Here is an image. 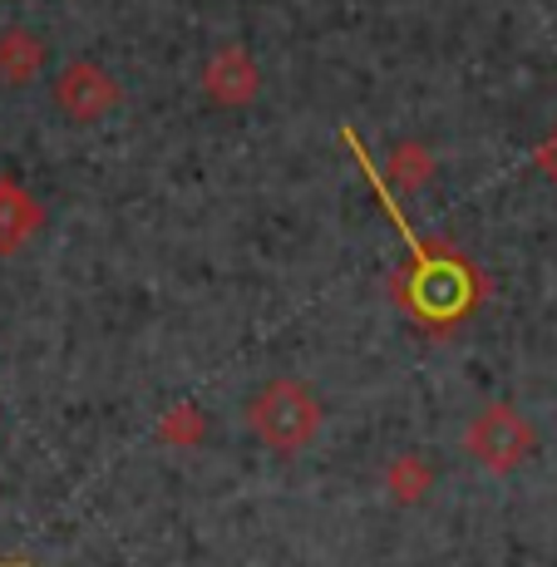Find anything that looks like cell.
Masks as SVG:
<instances>
[{
  "mask_svg": "<svg viewBox=\"0 0 557 567\" xmlns=\"http://www.w3.org/2000/svg\"><path fill=\"white\" fill-rule=\"evenodd\" d=\"M45 70V40L35 30H0V80L6 84H30Z\"/></svg>",
  "mask_w": 557,
  "mask_h": 567,
  "instance_id": "cell-6",
  "label": "cell"
},
{
  "mask_svg": "<svg viewBox=\"0 0 557 567\" xmlns=\"http://www.w3.org/2000/svg\"><path fill=\"white\" fill-rule=\"evenodd\" d=\"M468 454L494 474H513L533 454V424L513 405H488L468 424Z\"/></svg>",
  "mask_w": 557,
  "mask_h": 567,
  "instance_id": "cell-2",
  "label": "cell"
},
{
  "mask_svg": "<svg viewBox=\"0 0 557 567\" xmlns=\"http://www.w3.org/2000/svg\"><path fill=\"white\" fill-rule=\"evenodd\" d=\"M538 168H543V178H548L553 188H557V128H553L548 138H543V148H538Z\"/></svg>",
  "mask_w": 557,
  "mask_h": 567,
  "instance_id": "cell-10",
  "label": "cell"
},
{
  "mask_svg": "<svg viewBox=\"0 0 557 567\" xmlns=\"http://www.w3.org/2000/svg\"><path fill=\"white\" fill-rule=\"evenodd\" d=\"M54 104H60L64 118H74V124H94V118H104L109 109L118 104V84L109 80L94 60H74L60 70V80H54Z\"/></svg>",
  "mask_w": 557,
  "mask_h": 567,
  "instance_id": "cell-3",
  "label": "cell"
},
{
  "mask_svg": "<svg viewBox=\"0 0 557 567\" xmlns=\"http://www.w3.org/2000/svg\"><path fill=\"white\" fill-rule=\"evenodd\" d=\"M158 434L173 444V450H193V444H203L207 420H203L198 405H173V410L158 420Z\"/></svg>",
  "mask_w": 557,
  "mask_h": 567,
  "instance_id": "cell-8",
  "label": "cell"
},
{
  "mask_svg": "<svg viewBox=\"0 0 557 567\" xmlns=\"http://www.w3.org/2000/svg\"><path fill=\"white\" fill-rule=\"evenodd\" d=\"M203 84H207V100H213V104L243 109V104L257 100L261 70H257V60L243 45H223L213 60L203 64Z\"/></svg>",
  "mask_w": 557,
  "mask_h": 567,
  "instance_id": "cell-4",
  "label": "cell"
},
{
  "mask_svg": "<svg viewBox=\"0 0 557 567\" xmlns=\"http://www.w3.org/2000/svg\"><path fill=\"white\" fill-rule=\"evenodd\" d=\"M434 173V158L424 144H395V154H390V178L400 183V188H424Z\"/></svg>",
  "mask_w": 557,
  "mask_h": 567,
  "instance_id": "cell-9",
  "label": "cell"
},
{
  "mask_svg": "<svg viewBox=\"0 0 557 567\" xmlns=\"http://www.w3.org/2000/svg\"><path fill=\"white\" fill-rule=\"evenodd\" d=\"M385 484H390V498H395V504H414V498L430 494L434 474L420 454H400V460L385 468Z\"/></svg>",
  "mask_w": 557,
  "mask_h": 567,
  "instance_id": "cell-7",
  "label": "cell"
},
{
  "mask_svg": "<svg viewBox=\"0 0 557 567\" xmlns=\"http://www.w3.org/2000/svg\"><path fill=\"white\" fill-rule=\"evenodd\" d=\"M247 424L267 450L301 454L321 430V400L301 385V380H267L252 400H247Z\"/></svg>",
  "mask_w": 557,
  "mask_h": 567,
  "instance_id": "cell-1",
  "label": "cell"
},
{
  "mask_svg": "<svg viewBox=\"0 0 557 567\" xmlns=\"http://www.w3.org/2000/svg\"><path fill=\"white\" fill-rule=\"evenodd\" d=\"M45 213L16 178H0V252H20L40 233Z\"/></svg>",
  "mask_w": 557,
  "mask_h": 567,
  "instance_id": "cell-5",
  "label": "cell"
}]
</instances>
